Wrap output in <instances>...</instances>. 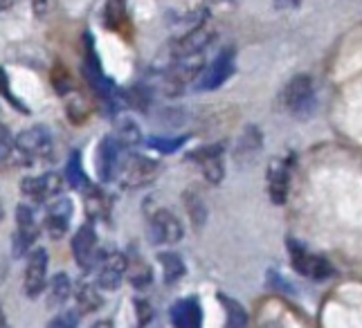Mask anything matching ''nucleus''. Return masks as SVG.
<instances>
[{
	"instance_id": "nucleus-1",
	"label": "nucleus",
	"mask_w": 362,
	"mask_h": 328,
	"mask_svg": "<svg viewBox=\"0 0 362 328\" xmlns=\"http://www.w3.org/2000/svg\"><path fill=\"white\" fill-rule=\"evenodd\" d=\"M160 171H162V167L156 160L140 156V153H127V156L119 158L115 178L122 187L140 189V187L151 184L160 175Z\"/></svg>"
},
{
	"instance_id": "nucleus-2",
	"label": "nucleus",
	"mask_w": 362,
	"mask_h": 328,
	"mask_svg": "<svg viewBox=\"0 0 362 328\" xmlns=\"http://www.w3.org/2000/svg\"><path fill=\"white\" fill-rule=\"evenodd\" d=\"M83 77L88 81L90 90L95 93V97L102 102L110 112L115 115L117 104H119V97H117V88L115 83L110 81L104 70H102V63H99L97 54H95V47L93 41H86V61H83Z\"/></svg>"
},
{
	"instance_id": "nucleus-3",
	"label": "nucleus",
	"mask_w": 362,
	"mask_h": 328,
	"mask_svg": "<svg viewBox=\"0 0 362 328\" xmlns=\"http://www.w3.org/2000/svg\"><path fill=\"white\" fill-rule=\"evenodd\" d=\"M286 247L291 252V263L293 268L306 276V279H313V281H327L333 276L335 268L331 266L329 259H324L322 254H315V252H310L308 247L299 245L293 238L286 241Z\"/></svg>"
},
{
	"instance_id": "nucleus-4",
	"label": "nucleus",
	"mask_w": 362,
	"mask_h": 328,
	"mask_svg": "<svg viewBox=\"0 0 362 328\" xmlns=\"http://www.w3.org/2000/svg\"><path fill=\"white\" fill-rule=\"evenodd\" d=\"M315 83L308 74H297L284 88V106L295 117H308L315 110Z\"/></svg>"
},
{
	"instance_id": "nucleus-5",
	"label": "nucleus",
	"mask_w": 362,
	"mask_h": 328,
	"mask_svg": "<svg viewBox=\"0 0 362 328\" xmlns=\"http://www.w3.org/2000/svg\"><path fill=\"white\" fill-rule=\"evenodd\" d=\"M16 144L21 146V151L28 156L30 164H41V162H49L54 158V137L49 133L47 126L39 124L32 126V129H25L23 133H18Z\"/></svg>"
},
{
	"instance_id": "nucleus-6",
	"label": "nucleus",
	"mask_w": 362,
	"mask_h": 328,
	"mask_svg": "<svg viewBox=\"0 0 362 328\" xmlns=\"http://www.w3.org/2000/svg\"><path fill=\"white\" fill-rule=\"evenodd\" d=\"M185 230L182 223L173 211L158 207L153 211H148V241L153 245H171L178 243L182 238Z\"/></svg>"
},
{
	"instance_id": "nucleus-7",
	"label": "nucleus",
	"mask_w": 362,
	"mask_h": 328,
	"mask_svg": "<svg viewBox=\"0 0 362 328\" xmlns=\"http://www.w3.org/2000/svg\"><path fill=\"white\" fill-rule=\"evenodd\" d=\"M187 160L201 169L203 178L209 184H221L223 178H226V146L223 144H207L196 151H189Z\"/></svg>"
},
{
	"instance_id": "nucleus-8",
	"label": "nucleus",
	"mask_w": 362,
	"mask_h": 328,
	"mask_svg": "<svg viewBox=\"0 0 362 328\" xmlns=\"http://www.w3.org/2000/svg\"><path fill=\"white\" fill-rule=\"evenodd\" d=\"M72 257L74 263L83 270L88 272L90 268L97 266V259H99V241H97V232H95V225L93 223H83L77 234L72 236Z\"/></svg>"
},
{
	"instance_id": "nucleus-9",
	"label": "nucleus",
	"mask_w": 362,
	"mask_h": 328,
	"mask_svg": "<svg viewBox=\"0 0 362 328\" xmlns=\"http://www.w3.org/2000/svg\"><path fill=\"white\" fill-rule=\"evenodd\" d=\"M21 192L34 203H49L64 192V178L54 171H47L43 175H28L21 182Z\"/></svg>"
},
{
	"instance_id": "nucleus-10",
	"label": "nucleus",
	"mask_w": 362,
	"mask_h": 328,
	"mask_svg": "<svg viewBox=\"0 0 362 328\" xmlns=\"http://www.w3.org/2000/svg\"><path fill=\"white\" fill-rule=\"evenodd\" d=\"M36 238H39V225H36L34 211L30 205L21 203L16 207V232H14V245H11V254L16 259L25 257L34 247Z\"/></svg>"
},
{
	"instance_id": "nucleus-11",
	"label": "nucleus",
	"mask_w": 362,
	"mask_h": 328,
	"mask_svg": "<svg viewBox=\"0 0 362 328\" xmlns=\"http://www.w3.org/2000/svg\"><path fill=\"white\" fill-rule=\"evenodd\" d=\"M232 74H234V49L226 47V49H221L216 59L203 70V74L196 81V88L198 90H216V88L226 83Z\"/></svg>"
},
{
	"instance_id": "nucleus-12",
	"label": "nucleus",
	"mask_w": 362,
	"mask_h": 328,
	"mask_svg": "<svg viewBox=\"0 0 362 328\" xmlns=\"http://www.w3.org/2000/svg\"><path fill=\"white\" fill-rule=\"evenodd\" d=\"M291 171H293V158H277L270 162L266 173L268 196L274 205H284L291 194Z\"/></svg>"
},
{
	"instance_id": "nucleus-13",
	"label": "nucleus",
	"mask_w": 362,
	"mask_h": 328,
	"mask_svg": "<svg viewBox=\"0 0 362 328\" xmlns=\"http://www.w3.org/2000/svg\"><path fill=\"white\" fill-rule=\"evenodd\" d=\"M47 281V252L43 247H36L28 252V266H25V295L30 299L39 297Z\"/></svg>"
},
{
	"instance_id": "nucleus-14",
	"label": "nucleus",
	"mask_w": 362,
	"mask_h": 328,
	"mask_svg": "<svg viewBox=\"0 0 362 328\" xmlns=\"http://www.w3.org/2000/svg\"><path fill=\"white\" fill-rule=\"evenodd\" d=\"M74 213L72 200L70 198H54L47 203V211H45V232L52 241H61L68 234L70 227V218Z\"/></svg>"
},
{
	"instance_id": "nucleus-15",
	"label": "nucleus",
	"mask_w": 362,
	"mask_h": 328,
	"mask_svg": "<svg viewBox=\"0 0 362 328\" xmlns=\"http://www.w3.org/2000/svg\"><path fill=\"white\" fill-rule=\"evenodd\" d=\"M99 276L97 283L104 290H117L127 276V254H119V252H108V254H102L99 252Z\"/></svg>"
},
{
	"instance_id": "nucleus-16",
	"label": "nucleus",
	"mask_w": 362,
	"mask_h": 328,
	"mask_svg": "<svg viewBox=\"0 0 362 328\" xmlns=\"http://www.w3.org/2000/svg\"><path fill=\"white\" fill-rule=\"evenodd\" d=\"M173 328H203V306L198 297H182L169 308Z\"/></svg>"
},
{
	"instance_id": "nucleus-17",
	"label": "nucleus",
	"mask_w": 362,
	"mask_h": 328,
	"mask_svg": "<svg viewBox=\"0 0 362 328\" xmlns=\"http://www.w3.org/2000/svg\"><path fill=\"white\" fill-rule=\"evenodd\" d=\"M122 144L117 142L115 135H106L97 146V173L102 182L115 180V171L122 158Z\"/></svg>"
},
{
	"instance_id": "nucleus-18",
	"label": "nucleus",
	"mask_w": 362,
	"mask_h": 328,
	"mask_svg": "<svg viewBox=\"0 0 362 328\" xmlns=\"http://www.w3.org/2000/svg\"><path fill=\"white\" fill-rule=\"evenodd\" d=\"M83 200H86V213L90 221H110V209H113V198H110L102 187L88 184L83 189Z\"/></svg>"
},
{
	"instance_id": "nucleus-19",
	"label": "nucleus",
	"mask_w": 362,
	"mask_h": 328,
	"mask_svg": "<svg viewBox=\"0 0 362 328\" xmlns=\"http://www.w3.org/2000/svg\"><path fill=\"white\" fill-rule=\"evenodd\" d=\"M209 41H211V32L205 28V25H198L196 30L185 34L182 39L173 45V57L176 59H192L198 52H203Z\"/></svg>"
},
{
	"instance_id": "nucleus-20",
	"label": "nucleus",
	"mask_w": 362,
	"mask_h": 328,
	"mask_svg": "<svg viewBox=\"0 0 362 328\" xmlns=\"http://www.w3.org/2000/svg\"><path fill=\"white\" fill-rule=\"evenodd\" d=\"M0 167H3V169L32 167L28 156H25L23 151H21V146L16 144L14 135H9L7 131L0 133Z\"/></svg>"
},
{
	"instance_id": "nucleus-21",
	"label": "nucleus",
	"mask_w": 362,
	"mask_h": 328,
	"mask_svg": "<svg viewBox=\"0 0 362 328\" xmlns=\"http://www.w3.org/2000/svg\"><path fill=\"white\" fill-rule=\"evenodd\" d=\"M104 25L122 36L131 34V18L127 11V0H108L104 9Z\"/></svg>"
},
{
	"instance_id": "nucleus-22",
	"label": "nucleus",
	"mask_w": 362,
	"mask_h": 328,
	"mask_svg": "<svg viewBox=\"0 0 362 328\" xmlns=\"http://www.w3.org/2000/svg\"><path fill=\"white\" fill-rule=\"evenodd\" d=\"M72 295V281L66 272H57L52 279H49V286H47V306L49 308H59L64 306L66 301L70 299Z\"/></svg>"
},
{
	"instance_id": "nucleus-23",
	"label": "nucleus",
	"mask_w": 362,
	"mask_h": 328,
	"mask_svg": "<svg viewBox=\"0 0 362 328\" xmlns=\"http://www.w3.org/2000/svg\"><path fill=\"white\" fill-rule=\"evenodd\" d=\"M158 261L162 266V276H165L167 286L182 281V276L187 274V268H185V261L176 254V252H160Z\"/></svg>"
},
{
	"instance_id": "nucleus-24",
	"label": "nucleus",
	"mask_w": 362,
	"mask_h": 328,
	"mask_svg": "<svg viewBox=\"0 0 362 328\" xmlns=\"http://www.w3.org/2000/svg\"><path fill=\"white\" fill-rule=\"evenodd\" d=\"M74 299H77V312L79 315L97 312L99 308L104 306V297L99 295V290L88 281H83V283L77 286V295H74Z\"/></svg>"
},
{
	"instance_id": "nucleus-25",
	"label": "nucleus",
	"mask_w": 362,
	"mask_h": 328,
	"mask_svg": "<svg viewBox=\"0 0 362 328\" xmlns=\"http://www.w3.org/2000/svg\"><path fill=\"white\" fill-rule=\"evenodd\" d=\"M127 276H129L131 286L137 288V290L148 288L153 281L151 268H148L140 257H129V254H127Z\"/></svg>"
},
{
	"instance_id": "nucleus-26",
	"label": "nucleus",
	"mask_w": 362,
	"mask_h": 328,
	"mask_svg": "<svg viewBox=\"0 0 362 328\" xmlns=\"http://www.w3.org/2000/svg\"><path fill=\"white\" fill-rule=\"evenodd\" d=\"M216 299L226 310V328H245L247 326V310L236 299L228 297L226 293H218Z\"/></svg>"
},
{
	"instance_id": "nucleus-27",
	"label": "nucleus",
	"mask_w": 362,
	"mask_h": 328,
	"mask_svg": "<svg viewBox=\"0 0 362 328\" xmlns=\"http://www.w3.org/2000/svg\"><path fill=\"white\" fill-rule=\"evenodd\" d=\"M66 180L72 189H79V192H83L86 187L90 184L88 175H86L83 171V162H81V151L74 148L70 158H68V164H66Z\"/></svg>"
},
{
	"instance_id": "nucleus-28",
	"label": "nucleus",
	"mask_w": 362,
	"mask_h": 328,
	"mask_svg": "<svg viewBox=\"0 0 362 328\" xmlns=\"http://www.w3.org/2000/svg\"><path fill=\"white\" fill-rule=\"evenodd\" d=\"M182 200H185V207H187V213H189V218L194 223V227H203L205 221H207V207H205V200L203 196L196 192V189H187L182 194Z\"/></svg>"
},
{
	"instance_id": "nucleus-29",
	"label": "nucleus",
	"mask_w": 362,
	"mask_h": 328,
	"mask_svg": "<svg viewBox=\"0 0 362 328\" xmlns=\"http://www.w3.org/2000/svg\"><path fill=\"white\" fill-rule=\"evenodd\" d=\"M117 137V142L122 146H135V144H140L144 137H142V131H140V126H137L131 117H122L115 122V133Z\"/></svg>"
},
{
	"instance_id": "nucleus-30",
	"label": "nucleus",
	"mask_w": 362,
	"mask_h": 328,
	"mask_svg": "<svg viewBox=\"0 0 362 328\" xmlns=\"http://www.w3.org/2000/svg\"><path fill=\"white\" fill-rule=\"evenodd\" d=\"M49 81H52V88L57 90V95H61V97H66L68 93L74 90L72 74H70V70L64 66V63H54L52 74H49Z\"/></svg>"
},
{
	"instance_id": "nucleus-31",
	"label": "nucleus",
	"mask_w": 362,
	"mask_h": 328,
	"mask_svg": "<svg viewBox=\"0 0 362 328\" xmlns=\"http://www.w3.org/2000/svg\"><path fill=\"white\" fill-rule=\"evenodd\" d=\"M187 140H189V135H176V137H148L146 144L151 146L153 151H158V153H165V156H171L176 153V151H180Z\"/></svg>"
},
{
	"instance_id": "nucleus-32",
	"label": "nucleus",
	"mask_w": 362,
	"mask_h": 328,
	"mask_svg": "<svg viewBox=\"0 0 362 328\" xmlns=\"http://www.w3.org/2000/svg\"><path fill=\"white\" fill-rule=\"evenodd\" d=\"M66 99H68V119L72 124H83L86 119H88L90 106H88V102H86L83 95H72V93H68Z\"/></svg>"
},
{
	"instance_id": "nucleus-33",
	"label": "nucleus",
	"mask_w": 362,
	"mask_h": 328,
	"mask_svg": "<svg viewBox=\"0 0 362 328\" xmlns=\"http://www.w3.org/2000/svg\"><path fill=\"white\" fill-rule=\"evenodd\" d=\"M77 326H79V312L77 310H61L47 324V328H77Z\"/></svg>"
},
{
	"instance_id": "nucleus-34",
	"label": "nucleus",
	"mask_w": 362,
	"mask_h": 328,
	"mask_svg": "<svg viewBox=\"0 0 362 328\" xmlns=\"http://www.w3.org/2000/svg\"><path fill=\"white\" fill-rule=\"evenodd\" d=\"M0 95H3L5 99H7V102L11 104V106H14L16 110H21V112H25V115H28V106H25L23 102H21V99H16L14 97V93H11V88H9V79H7V72L3 70V68H0Z\"/></svg>"
},
{
	"instance_id": "nucleus-35",
	"label": "nucleus",
	"mask_w": 362,
	"mask_h": 328,
	"mask_svg": "<svg viewBox=\"0 0 362 328\" xmlns=\"http://www.w3.org/2000/svg\"><path fill=\"white\" fill-rule=\"evenodd\" d=\"M135 310H137V326L135 328H144L151 322V306L142 299H135Z\"/></svg>"
},
{
	"instance_id": "nucleus-36",
	"label": "nucleus",
	"mask_w": 362,
	"mask_h": 328,
	"mask_svg": "<svg viewBox=\"0 0 362 328\" xmlns=\"http://www.w3.org/2000/svg\"><path fill=\"white\" fill-rule=\"evenodd\" d=\"M299 3V0H274V5H277L279 9H288V7H295Z\"/></svg>"
},
{
	"instance_id": "nucleus-37",
	"label": "nucleus",
	"mask_w": 362,
	"mask_h": 328,
	"mask_svg": "<svg viewBox=\"0 0 362 328\" xmlns=\"http://www.w3.org/2000/svg\"><path fill=\"white\" fill-rule=\"evenodd\" d=\"M0 328H11V326H9V322H7V317H5L3 306H0Z\"/></svg>"
},
{
	"instance_id": "nucleus-38",
	"label": "nucleus",
	"mask_w": 362,
	"mask_h": 328,
	"mask_svg": "<svg viewBox=\"0 0 362 328\" xmlns=\"http://www.w3.org/2000/svg\"><path fill=\"white\" fill-rule=\"evenodd\" d=\"M93 328H113V324H110V322H97Z\"/></svg>"
},
{
	"instance_id": "nucleus-39",
	"label": "nucleus",
	"mask_w": 362,
	"mask_h": 328,
	"mask_svg": "<svg viewBox=\"0 0 362 328\" xmlns=\"http://www.w3.org/2000/svg\"><path fill=\"white\" fill-rule=\"evenodd\" d=\"M11 3H14V0H0V11H3V9H7Z\"/></svg>"
},
{
	"instance_id": "nucleus-40",
	"label": "nucleus",
	"mask_w": 362,
	"mask_h": 328,
	"mask_svg": "<svg viewBox=\"0 0 362 328\" xmlns=\"http://www.w3.org/2000/svg\"><path fill=\"white\" fill-rule=\"evenodd\" d=\"M3 216H5V209H3V203H0V221H3Z\"/></svg>"
},
{
	"instance_id": "nucleus-41",
	"label": "nucleus",
	"mask_w": 362,
	"mask_h": 328,
	"mask_svg": "<svg viewBox=\"0 0 362 328\" xmlns=\"http://www.w3.org/2000/svg\"><path fill=\"white\" fill-rule=\"evenodd\" d=\"M3 274H5V270H0V281H3V279H5V276H3Z\"/></svg>"
}]
</instances>
